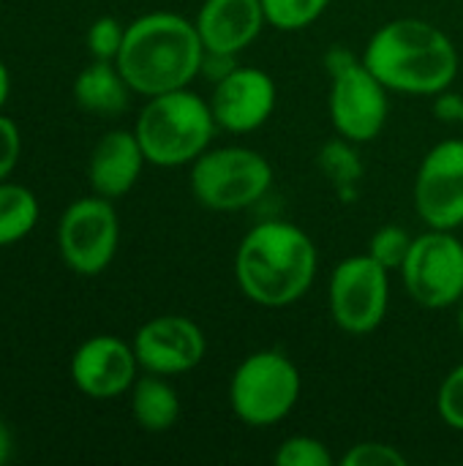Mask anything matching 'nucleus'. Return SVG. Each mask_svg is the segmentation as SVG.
Masks as SVG:
<instances>
[{
  "label": "nucleus",
  "mask_w": 463,
  "mask_h": 466,
  "mask_svg": "<svg viewBox=\"0 0 463 466\" xmlns=\"http://www.w3.org/2000/svg\"><path fill=\"white\" fill-rule=\"evenodd\" d=\"M341 466H407L409 459L388 442H357L341 459Z\"/></svg>",
  "instance_id": "26"
},
{
  "label": "nucleus",
  "mask_w": 463,
  "mask_h": 466,
  "mask_svg": "<svg viewBox=\"0 0 463 466\" xmlns=\"http://www.w3.org/2000/svg\"><path fill=\"white\" fill-rule=\"evenodd\" d=\"M317 167L325 175V180L333 183L344 194H349L363 180V161H360L357 145L344 137H336L319 147Z\"/></svg>",
  "instance_id": "20"
},
{
  "label": "nucleus",
  "mask_w": 463,
  "mask_h": 466,
  "mask_svg": "<svg viewBox=\"0 0 463 466\" xmlns=\"http://www.w3.org/2000/svg\"><path fill=\"white\" fill-rule=\"evenodd\" d=\"M437 412L442 423L463 434V363L448 371L437 393Z\"/></svg>",
  "instance_id": "24"
},
{
  "label": "nucleus",
  "mask_w": 463,
  "mask_h": 466,
  "mask_svg": "<svg viewBox=\"0 0 463 466\" xmlns=\"http://www.w3.org/2000/svg\"><path fill=\"white\" fill-rule=\"evenodd\" d=\"M128 393H131V415L142 431L164 434L177 423L180 396L169 385V377L145 371V377H136Z\"/></svg>",
  "instance_id": "18"
},
{
  "label": "nucleus",
  "mask_w": 463,
  "mask_h": 466,
  "mask_svg": "<svg viewBox=\"0 0 463 466\" xmlns=\"http://www.w3.org/2000/svg\"><path fill=\"white\" fill-rule=\"evenodd\" d=\"M415 213L428 229L463 227V139L437 142L415 175Z\"/></svg>",
  "instance_id": "11"
},
{
  "label": "nucleus",
  "mask_w": 463,
  "mask_h": 466,
  "mask_svg": "<svg viewBox=\"0 0 463 466\" xmlns=\"http://www.w3.org/2000/svg\"><path fill=\"white\" fill-rule=\"evenodd\" d=\"M273 461L278 466H333L336 459L330 453V448L317 440V437H308V434H295V437H287L276 453H273Z\"/></svg>",
  "instance_id": "22"
},
{
  "label": "nucleus",
  "mask_w": 463,
  "mask_h": 466,
  "mask_svg": "<svg viewBox=\"0 0 463 466\" xmlns=\"http://www.w3.org/2000/svg\"><path fill=\"white\" fill-rule=\"evenodd\" d=\"M120 243V218L106 197H82L74 199L57 224V248L68 270L76 276L104 273Z\"/></svg>",
  "instance_id": "10"
},
{
  "label": "nucleus",
  "mask_w": 463,
  "mask_h": 466,
  "mask_svg": "<svg viewBox=\"0 0 463 466\" xmlns=\"http://www.w3.org/2000/svg\"><path fill=\"white\" fill-rule=\"evenodd\" d=\"M207 101L218 131L254 134L273 117L278 104V87L265 68L237 63L226 76L213 82Z\"/></svg>",
  "instance_id": "12"
},
{
  "label": "nucleus",
  "mask_w": 463,
  "mask_h": 466,
  "mask_svg": "<svg viewBox=\"0 0 463 466\" xmlns=\"http://www.w3.org/2000/svg\"><path fill=\"white\" fill-rule=\"evenodd\" d=\"M456 325H458V330H461V336H463V295H461V300L456 303Z\"/></svg>",
  "instance_id": "31"
},
{
  "label": "nucleus",
  "mask_w": 463,
  "mask_h": 466,
  "mask_svg": "<svg viewBox=\"0 0 463 466\" xmlns=\"http://www.w3.org/2000/svg\"><path fill=\"white\" fill-rule=\"evenodd\" d=\"M134 134L147 164L161 169L191 167L218 134L210 101L191 87L150 96L139 109Z\"/></svg>",
  "instance_id": "4"
},
{
  "label": "nucleus",
  "mask_w": 463,
  "mask_h": 466,
  "mask_svg": "<svg viewBox=\"0 0 463 466\" xmlns=\"http://www.w3.org/2000/svg\"><path fill=\"white\" fill-rule=\"evenodd\" d=\"M145 164L147 158L134 131H126V128L106 131L96 142L90 153V164H87L93 194L106 197V199L126 197L136 186Z\"/></svg>",
  "instance_id": "16"
},
{
  "label": "nucleus",
  "mask_w": 463,
  "mask_h": 466,
  "mask_svg": "<svg viewBox=\"0 0 463 466\" xmlns=\"http://www.w3.org/2000/svg\"><path fill=\"white\" fill-rule=\"evenodd\" d=\"M398 273L404 292L420 309H456L463 295V240L456 229H426L412 240Z\"/></svg>",
  "instance_id": "8"
},
{
  "label": "nucleus",
  "mask_w": 463,
  "mask_h": 466,
  "mask_svg": "<svg viewBox=\"0 0 463 466\" xmlns=\"http://www.w3.org/2000/svg\"><path fill=\"white\" fill-rule=\"evenodd\" d=\"M327 309L347 336L374 333L390 309V270L368 251L341 259L330 273Z\"/></svg>",
  "instance_id": "9"
},
{
  "label": "nucleus",
  "mask_w": 463,
  "mask_h": 466,
  "mask_svg": "<svg viewBox=\"0 0 463 466\" xmlns=\"http://www.w3.org/2000/svg\"><path fill=\"white\" fill-rule=\"evenodd\" d=\"M330 76L327 112L338 137L366 145L374 142L390 115V90L368 71L363 57H355L344 46H333L325 55Z\"/></svg>",
  "instance_id": "7"
},
{
  "label": "nucleus",
  "mask_w": 463,
  "mask_h": 466,
  "mask_svg": "<svg viewBox=\"0 0 463 466\" xmlns=\"http://www.w3.org/2000/svg\"><path fill=\"white\" fill-rule=\"evenodd\" d=\"M14 456V437H11V429L0 420V466L8 464Z\"/></svg>",
  "instance_id": "29"
},
{
  "label": "nucleus",
  "mask_w": 463,
  "mask_h": 466,
  "mask_svg": "<svg viewBox=\"0 0 463 466\" xmlns=\"http://www.w3.org/2000/svg\"><path fill=\"white\" fill-rule=\"evenodd\" d=\"M360 57L390 93L431 98L456 82L461 66L453 38L418 16H398L377 27Z\"/></svg>",
  "instance_id": "2"
},
{
  "label": "nucleus",
  "mask_w": 463,
  "mask_h": 466,
  "mask_svg": "<svg viewBox=\"0 0 463 466\" xmlns=\"http://www.w3.org/2000/svg\"><path fill=\"white\" fill-rule=\"evenodd\" d=\"M300 393V369L284 350H257L229 377V410L248 429H270L287 420Z\"/></svg>",
  "instance_id": "5"
},
{
  "label": "nucleus",
  "mask_w": 463,
  "mask_h": 466,
  "mask_svg": "<svg viewBox=\"0 0 463 466\" xmlns=\"http://www.w3.org/2000/svg\"><path fill=\"white\" fill-rule=\"evenodd\" d=\"M139 369L161 377H180L194 371L207 355L205 330L183 314H161L147 319L134 336Z\"/></svg>",
  "instance_id": "13"
},
{
  "label": "nucleus",
  "mask_w": 463,
  "mask_h": 466,
  "mask_svg": "<svg viewBox=\"0 0 463 466\" xmlns=\"http://www.w3.org/2000/svg\"><path fill=\"white\" fill-rule=\"evenodd\" d=\"M202 60L205 46L194 19L175 11H150L126 25L115 57L131 90L145 98L188 87L202 74Z\"/></svg>",
  "instance_id": "3"
},
{
  "label": "nucleus",
  "mask_w": 463,
  "mask_h": 466,
  "mask_svg": "<svg viewBox=\"0 0 463 466\" xmlns=\"http://www.w3.org/2000/svg\"><path fill=\"white\" fill-rule=\"evenodd\" d=\"M232 270L246 300L262 309H287L314 287L319 251L303 227L267 218L240 238Z\"/></svg>",
  "instance_id": "1"
},
{
  "label": "nucleus",
  "mask_w": 463,
  "mask_h": 466,
  "mask_svg": "<svg viewBox=\"0 0 463 466\" xmlns=\"http://www.w3.org/2000/svg\"><path fill=\"white\" fill-rule=\"evenodd\" d=\"M330 3L333 0H262V8L270 27L295 33L314 25L330 8Z\"/></svg>",
  "instance_id": "21"
},
{
  "label": "nucleus",
  "mask_w": 463,
  "mask_h": 466,
  "mask_svg": "<svg viewBox=\"0 0 463 466\" xmlns=\"http://www.w3.org/2000/svg\"><path fill=\"white\" fill-rule=\"evenodd\" d=\"M412 235L404 229V227H398V224H385V227H379L374 235H371V240H368V254L379 262V265H385L390 273L393 270H401V265H404V259H407V254H409V248H412Z\"/></svg>",
  "instance_id": "23"
},
{
  "label": "nucleus",
  "mask_w": 463,
  "mask_h": 466,
  "mask_svg": "<svg viewBox=\"0 0 463 466\" xmlns=\"http://www.w3.org/2000/svg\"><path fill=\"white\" fill-rule=\"evenodd\" d=\"M131 85L115 60H93L74 79V101L93 115H120L128 109Z\"/></svg>",
  "instance_id": "17"
},
{
  "label": "nucleus",
  "mask_w": 463,
  "mask_h": 466,
  "mask_svg": "<svg viewBox=\"0 0 463 466\" xmlns=\"http://www.w3.org/2000/svg\"><path fill=\"white\" fill-rule=\"evenodd\" d=\"M19 153H22V134L19 126L0 115V183L8 180V175L16 169L19 164Z\"/></svg>",
  "instance_id": "27"
},
{
  "label": "nucleus",
  "mask_w": 463,
  "mask_h": 466,
  "mask_svg": "<svg viewBox=\"0 0 463 466\" xmlns=\"http://www.w3.org/2000/svg\"><path fill=\"white\" fill-rule=\"evenodd\" d=\"M194 25L205 52L237 57L262 35L267 19L262 0H202Z\"/></svg>",
  "instance_id": "15"
},
{
  "label": "nucleus",
  "mask_w": 463,
  "mask_h": 466,
  "mask_svg": "<svg viewBox=\"0 0 463 466\" xmlns=\"http://www.w3.org/2000/svg\"><path fill=\"white\" fill-rule=\"evenodd\" d=\"M8 93H11V74H8L5 63L0 60V109H3V104H5V98H8Z\"/></svg>",
  "instance_id": "30"
},
{
  "label": "nucleus",
  "mask_w": 463,
  "mask_h": 466,
  "mask_svg": "<svg viewBox=\"0 0 463 466\" xmlns=\"http://www.w3.org/2000/svg\"><path fill=\"white\" fill-rule=\"evenodd\" d=\"M38 224V199L19 183H0V248L19 243Z\"/></svg>",
  "instance_id": "19"
},
{
  "label": "nucleus",
  "mask_w": 463,
  "mask_h": 466,
  "mask_svg": "<svg viewBox=\"0 0 463 466\" xmlns=\"http://www.w3.org/2000/svg\"><path fill=\"white\" fill-rule=\"evenodd\" d=\"M270 161L243 145L207 147L188 172V186L199 208L210 213H243L273 188Z\"/></svg>",
  "instance_id": "6"
},
{
  "label": "nucleus",
  "mask_w": 463,
  "mask_h": 466,
  "mask_svg": "<svg viewBox=\"0 0 463 466\" xmlns=\"http://www.w3.org/2000/svg\"><path fill=\"white\" fill-rule=\"evenodd\" d=\"M68 371L79 393H85L87 399L106 401L134 388L139 360H136L134 344L117 336L101 333V336H90L87 341L76 347V352L71 355Z\"/></svg>",
  "instance_id": "14"
},
{
  "label": "nucleus",
  "mask_w": 463,
  "mask_h": 466,
  "mask_svg": "<svg viewBox=\"0 0 463 466\" xmlns=\"http://www.w3.org/2000/svg\"><path fill=\"white\" fill-rule=\"evenodd\" d=\"M126 38V25H120L115 16H98L87 27V49L93 60H115Z\"/></svg>",
  "instance_id": "25"
},
{
  "label": "nucleus",
  "mask_w": 463,
  "mask_h": 466,
  "mask_svg": "<svg viewBox=\"0 0 463 466\" xmlns=\"http://www.w3.org/2000/svg\"><path fill=\"white\" fill-rule=\"evenodd\" d=\"M461 128H463V112H461Z\"/></svg>",
  "instance_id": "32"
},
{
  "label": "nucleus",
  "mask_w": 463,
  "mask_h": 466,
  "mask_svg": "<svg viewBox=\"0 0 463 466\" xmlns=\"http://www.w3.org/2000/svg\"><path fill=\"white\" fill-rule=\"evenodd\" d=\"M461 112H463V96L453 93L450 87L434 96V115H437L442 123H461Z\"/></svg>",
  "instance_id": "28"
}]
</instances>
